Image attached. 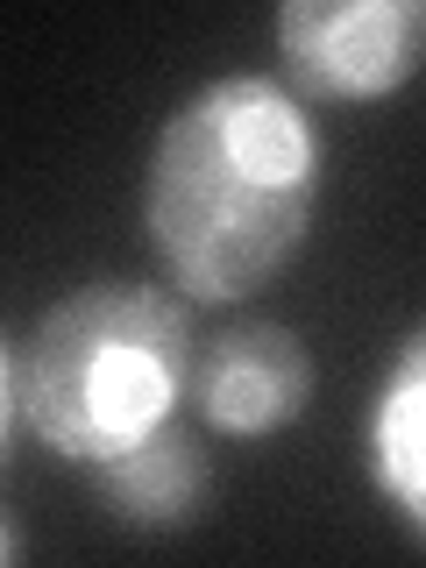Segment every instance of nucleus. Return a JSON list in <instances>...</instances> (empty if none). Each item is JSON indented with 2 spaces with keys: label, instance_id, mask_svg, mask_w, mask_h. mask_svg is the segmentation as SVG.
<instances>
[{
  "label": "nucleus",
  "instance_id": "nucleus-5",
  "mask_svg": "<svg viewBox=\"0 0 426 568\" xmlns=\"http://www.w3.org/2000/svg\"><path fill=\"white\" fill-rule=\"evenodd\" d=\"M93 484L114 519H129L142 532H171V526L200 519V505H206V448L178 419H164L142 440H129L121 455L93 462Z\"/></svg>",
  "mask_w": 426,
  "mask_h": 568
},
{
  "label": "nucleus",
  "instance_id": "nucleus-8",
  "mask_svg": "<svg viewBox=\"0 0 426 568\" xmlns=\"http://www.w3.org/2000/svg\"><path fill=\"white\" fill-rule=\"evenodd\" d=\"M14 555H22V540H14V526H8V519H0V568H8Z\"/></svg>",
  "mask_w": 426,
  "mask_h": 568
},
{
  "label": "nucleus",
  "instance_id": "nucleus-6",
  "mask_svg": "<svg viewBox=\"0 0 426 568\" xmlns=\"http://www.w3.org/2000/svg\"><path fill=\"white\" fill-rule=\"evenodd\" d=\"M369 469H377V490L405 511V526H419V511H426V348H419V334H405L398 363H390V377L377 390Z\"/></svg>",
  "mask_w": 426,
  "mask_h": 568
},
{
  "label": "nucleus",
  "instance_id": "nucleus-1",
  "mask_svg": "<svg viewBox=\"0 0 426 568\" xmlns=\"http://www.w3.org/2000/svg\"><path fill=\"white\" fill-rule=\"evenodd\" d=\"M320 200V129L292 85L235 71L156 129L142 227L192 298H242L298 256Z\"/></svg>",
  "mask_w": 426,
  "mask_h": 568
},
{
  "label": "nucleus",
  "instance_id": "nucleus-3",
  "mask_svg": "<svg viewBox=\"0 0 426 568\" xmlns=\"http://www.w3.org/2000/svg\"><path fill=\"white\" fill-rule=\"evenodd\" d=\"M426 8L419 0H284L277 50L298 93L313 100H384L419 71Z\"/></svg>",
  "mask_w": 426,
  "mask_h": 568
},
{
  "label": "nucleus",
  "instance_id": "nucleus-4",
  "mask_svg": "<svg viewBox=\"0 0 426 568\" xmlns=\"http://www.w3.org/2000/svg\"><path fill=\"white\" fill-rule=\"evenodd\" d=\"M185 384L200 398L206 426H221V434H277L313 398V355L292 327L248 320V327H227L221 342L192 355Z\"/></svg>",
  "mask_w": 426,
  "mask_h": 568
},
{
  "label": "nucleus",
  "instance_id": "nucleus-7",
  "mask_svg": "<svg viewBox=\"0 0 426 568\" xmlns=\"http://www.w3.org/2000/svg\"><path fill=\"white\" fill-rule=\"evenodd\" d=\"M8 419H14V363L0 348V448H8Z\"/></svg>",
  "mask_w": 426,
  "mask_h": 568
},
{
  "label": "nucleus",
  "instance_id": "nucleus-2",
  "mask_svg": "<svg viewBox=\"0 0 426 568\" xmlns=\"http://www.w3.org/2000/svg\"><path fill=\"white\" fill-rule=\"evenodd\" d=\"M192 369V320L142 277H93L29 327L14 413L71 462H106L171 419Z\"/></svg>",
  "mask_w": 426,
  "mask_h": 568
}]
</instances>
